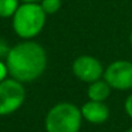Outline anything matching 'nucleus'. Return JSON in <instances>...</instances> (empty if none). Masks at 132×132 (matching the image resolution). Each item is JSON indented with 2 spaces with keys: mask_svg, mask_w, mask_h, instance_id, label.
<instances>
[{
  "mask_svg": "<svg viewBox=\"0 0 132 132\" xmlns=\"http://www.w3.org/2000/svg\"><path fill=\"white\" fill-rule=\"evenodd\" d=\"M9 74L7 63H4L3 61H0V82H3L4 79H7V75Z\"/></svg>",
  "mask_w": 132,
  "mask_h": 132,
  "instance_id": "ddd939ff",
  "label": "nucleus"
},
{
  "mask_svg": "<svg viewBox=\"0 0 132 132\" xmlns=\"http://www.w3.org/2000/svg\"><path fill=\"white\" fill-rule=\"evenodd\" d=\"M5 63L13 79L21 83H29L44 73L47 68V53L39 43L27 40L11 48Z\"/></svg>",
  "mask_w": 132,
  "mask_h": 132,
  "instance_id": "f257e3e1",
  "label": "nucleus"
},
{
  "mask_svg": "<svg viewBox=\"0 0 132 132\" xmlns=\"http://www.w3.org/2000/svg\"><path fill=\"white\" fill-rule=\"evenodd\" d=\"M124 110H126V114L132 119V93L124 101Z\"/></svg>",
  "mask_w": 132,
  "mask_h": 132,
  "instance_id": "f8f14e48",
  "label": "nucleus"
},
{
  "mask_svg": "<svg viewBox=\"0 0 132 132\" xmlns=\"http://www.w3.org/2000/svg\"><path fill=\"white\" fill-rule=\"evenodd\" d=\"M71 69H73L74 75L79 80L86 82V83H93L101 79L105 71L100 60H97L96 57L88 56V54L77 57L73 62Z\"/></svg>",
  "mask_w": 132,
  "mask_h": 132,
  "instance_id": "423d86ee",
  "label": "nucleus"
},
{
  "mask_svg": "<svg viewBox=\"0 0 132 132\" xmlns=\"http://www.w3.org/2000/svg\"><path fill=\"white\" fill-rule=\"evenodd\" d=\"M126 132H132V127H131V128H128V129H127Z\"/></svg>",
  "mask_w": 132,
  "mask_h": 132,
  "instance_id": "dca6fc26",
  "label": "nucleus"
},
{
  "mask_svg": "<svg viewBox=\"0 0 132 132\" xmlns=\"http://www.w3.org/2000/svg\"><path fill=\"white\" fill-rule=\"evenodd\" d=\"M111 87L108 84V82L104 79H98L93 83H89L87 89V96L92 101H101L105 102V100L110 96Z\"/></svg>",
  "mask_w": 132,
  "mask_h": 132,
  "instance_id": "6e6552de",
  "label": "nucleus"
},
{
  "mask_svg": "<svg viewBox=\"0 0 132 132\" xmlns=\"http://www.w3.org/2000/svg\"><path fill=\"white\" fill-rule=\"evenodd\" d=\"M80 111H82L83 119L92 124H102L110 117L109 106L101 101L88 100L86 104H83V106L80 108Z\"/></svg>",
  "mask_w": 132,
  "mask_h": 132,
  "instance_id": "0eeeda50",
  "label": "nucleus"
},
{
  "mask_svg": "<svg viewBox=\"0 0 132 132\" xmlns=\"http://www.w3.org/2000/svg\"><path fill=\"white\" fill-rule=\"evenodd\" d=\"M26 92L21 82L11 78L0 82V117L16 113L25 102Z\"/></svg>",
  "mask_w": 132,
  "mask_h": 132,
  "instance_id": "20e7f679",
  "label": "nucleus"
},
{
  "mask_svg": "<svg viewBox=\"0 0 132 132\" xmlns=\"http://www.w3.org/2000/svg\"><path fill=\"white\" fill-rule=\"evenodd\" d=\"M23 3H40L42 0H22Z\"/></svg>",
  "mask_w": 132,
  "mask_h": 132,
  "instance_id": "4468645a",
  "label": "nucleus"
},
{
  "mask_svg": "<svg viewBox=\"0 0 132 132\" xmlns=\"http://www.w3.org/2000/svg\"><path fill=\"white\" fill-rule=\"evenodd\" d=\"M82 111L75 104L57 102L45 115L47 132H79L82 127Z\"/></svg>",
  "mask_w": 132,
  "mask_h": 132,
  "instance_id": "f03ea898",
  "label": "nucleus"
},
{
  "mask_svg": "<svg viewBox=\"0 0 132 132\" xmlns=\"http://www.w3.org/2000/svg\"><path fill=\"white\" fill-rule=\"evenodd\" d=\"M9 51H11V48L8 47L7 42H5L4 39L0 38V58H2V57H5V58H7Z\"/></svg>",
  "mask_w": 132,
  "mask_h": 132,
  "instance_id": "9b49d317",
  "label": "nucleus"
},
{
  "mask_svg": "<svg viewBox=\"0 0 132 132\" xmlns=\"http://www.w3.org/2000/svg\"><path fill=\"white\" fill-rule=\"evenodd\" d=\"M129 43H131V45H132V31H131V34H129Z\"/></svg>",
  "mask_w": 132,
  "mask_h": 132,
  "instance_id": "2eb2a0df",
  "label": "nucleus"
},
{
  "mask_svg": "<svg viewBox=\"0 0 132 132\" xmlns=\"http://www.w3.org/2000/svg\"><path fill=\"white\" fill-rule=\"evenodd\" d=\"M20 7V0H0V17H13Z\"/></svg>",
  "mask_w": 132,
  "mask_h": 132,
  "instance_id": "1a4fd4ad",
  "label": "nucleus"
},
{
  "mask_svg": "<svg viewBox=\"0 0 132 132\" xmlns=\"http://www.w3.org/2000/svg\"><path fill=\"white\" fill-rule=\"evenodd\" d=\"M61 0H42L40 5L45 14H54L60 11L61 8Z\"/></svg>",
  "mask_w": 132,
  "mask_h": 132,
  "instance_id": "9d476101",
  "label": "nucleus"
},
{
  "mask_svg": "<svg viewBox=\"0 0 132 132\" xmlns=\"http://www.w3.org/2000/svg\"><path fill=\"white\" fill-rule=\"evenodd\" d=\"M45 18L47 14L40 3H23L13 16V30L22 39H32L42 32Z\"/></svg>",
  "mask_w": 132,
  "mask_h": 132,
  "instance_id": "7ed1b4c3",
  "label": "nucleus"
},
{
  "mask_svg": "<svg viewBox=\"0 0 132 132\" xmlns=\"http://www.w3.org/2000/svg\"><path fill=\"white\" fill-rule=\"evenodd\" d=\"M104 79L114 89H132V62L127 60L111 62L104 71Z\"/></svg>",
  "mask_w": 132,
  "mask_h": 132,
  "instance_id": "39448f33",
  "label": "nucleus"
}]
</instances>
